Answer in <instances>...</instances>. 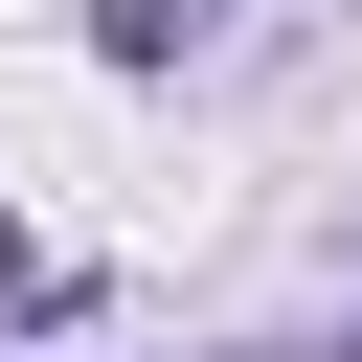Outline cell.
<instances>
[{
	"instance_id": "obj_1",
	"label": "cell",
	"mask_w": 362,
	"mask_h": 362,
	"mask_svg": "<svg viewBox=\"0 0 362 362\" xmlns=\"http://www.w3.org/2000/svg\"><path fill=\"white\" fill-rule=\"evenodd\" d=\"M204 23H249V0H113V45H204Z\"/></svg>"
}]
</instances>
